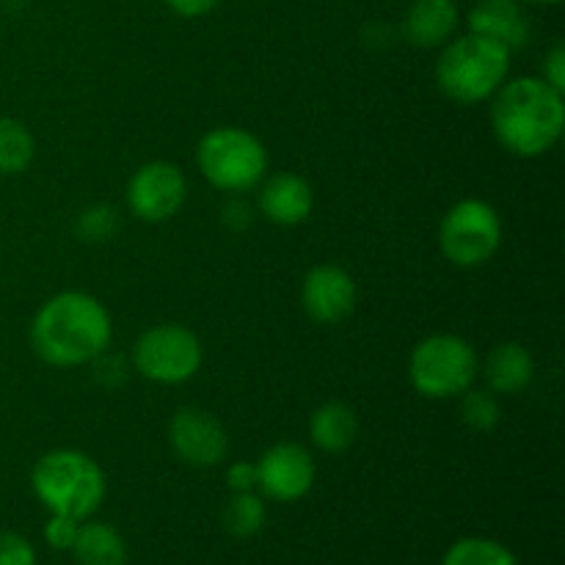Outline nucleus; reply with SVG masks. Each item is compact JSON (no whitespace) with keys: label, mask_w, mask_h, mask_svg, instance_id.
<instances>
[{"label":"nucleus","mask_w":565,"mask_h":565,"mask_svg":"<svg viewBox=\"0 0 565 565\" xmlns=\"http://www.w3.org/2000/svg\"><path fill=\"white\" fill-rule=\"evenodd\" d=\"M28 337L33 353L44 364L72 370L108 353L114 323L99 298L81 290H64L39 307Z\"/></svg>","instance_id":"obj_1"},{"label":"nucleus","mask_w":565,"mask_h":565,"mask_svg":"<svg viewBox=\"0 0 565 565\" xmlns=\"http://www.w3.org/2000/svg\"><path fill=\"white\" fill-rule=\"evenodd\" d=\"M489 103L494 138L516 158H541L563 138L565 94L541 75L505 81Z\"/></svg>","instance_id":"obj_2"},{"label":"nucleus","mask_w":565,"mask_h":565,"mask_svg":"<svg viewBox=\"0 0 565 565\" xmlns=\"http://www.w3.org/2000/svg\"><path fill=\"white\" fill-rule=\"evenodd\" d=\"M513 53L497 39L461 33L441 47L436 61V83L456 105L489 103L511 72Z\"/></svg>","instance_id":"obj_3"},{"label":"nucleus","mask_w":565,"mask_h":565,"mask_svg":"<svg viewBox=\"0 0 565 565\" xmlns=\"http://www.w3.org/2000/svg\"><path fill=\"white\" fill-rule=\"evenodd\" d=\"M31 489L50 513L86 522L105 502L108 480L103 467L88 452L61 447L44 452L33 463Z\"/></svg>","instance_id":"obj_4"},{"label":"nucleus","mask_w":565,"mask_h":565,"mask_svg":"<svg viewBox=\"0 0 565 565\" xmlns=\"http://www.w3.org/2000/svg\"><path fill=\"white\" fill-rule=\"evenodd\" d=\"M478 351L463 337L441 331L414 345L408 356V381L428 401H452L478 384Z\"/></svg>","instance_id":"obj_5"},{"label":"nucleus","mask_w":565,"mask_h":565,"mask_svg":"<svg viewBox=\"0 0 565 565\" xmlns=\"http://www.w3.org/2000/svg\"><path fill=\"white\" fill-rule=\"evenodd\" d=\"M196 166L221 193H248L268 174V149L246 127H215L196 147Z\"/></svg>","instance_id":"obj_6"},{"label":"nucleus","mask_w":565,"mask_h":565,"mask_svg":"<svg viewBox=\"0 0 565 565\" xmlns=\"http://www.w3.org/2000/svg\"><path fill=\"white\" fill-rule=\"evenodd\" d=\"M441 254L456 268H480L502 248V218L486 199H461L445 213L439 226Z\"/></svg>","instance_id":"obj_7"},{"label":"nucleus","mask_w":565,"mask_h":565,"mask_svg":"<svg viewBox=\"0 0 565 565\" xmlns=\"http://www.w3.org/2000/svg\"><path fill=\"white\" fill-rule=\"evenodd\" d=\"M202 342L180 323H160L143 331L132 345V367L152 384L177 386L202 367Z\"/></svg>","instance_id":"obj_8"},{"label":"nucleus","mask_w":565,"mask_h":565,"mask_svg":"<svg viewBox=\"0 0 565 565\" xmlns=\"http://www.w3.org/2000/svg\"><path fill=\"white\" fill-rule=\"evenodd\" d=\"M188 202L185 171L169 160H149L132 171L127 182V207L138 221L163 224Z\"/></svg>","instance_id":"obj_9"},{"label":"nucleus","mask_w":565,"mask_h":565,"mask_svg":"<svg viewBox=\"0 0 565 565\" xmlns=\"http://www.w3.org/2000/svg\"><path fill=\"white\" fill-rule=\"evenodd\" d=\"M169 445L182 463L196 469L218 467L230 452V436L213 412L199 406L177 408L169 423Z\"/></svg>","instance_id":"obj_10"},{"label":"nucleus","mask_w":565,"mask_h":565,"mask_svg":"<svg viewBox=\"0 0 565 565\" xmlns=\"http://www.w3.org/2000/svg\"><path fill=\"white\" fill-rule=\"evenodd\" d=\"M318 467L307 447L298 441H279L257 461V489L276 502H298L312 491Z\"/></svg>","instance_id":"obj_11"},{"label":"nucleus","mask_w":565,"mask_h":565,"mask_svg":"<svg viewBox=\"0 0 565 565\" xmlns=\"http://www.w3.org/2000/svg\"><path fill=\"white\" fill-rule=\"evenodd\" d=\"M356 281L342 265L323 263L307 270L301 281V307L315 323L337 326L356 309Z\"/></svg>","instance_id":"obj_12"},{"label":"nucleus","mask_w":565,"mask_h":565,"mask_svg":"<svg viewBox=\"0 0 565 565\" xmlns=\"http://www.w3.org/2000/svg\"><path fill=\"white\" fill-rule=\"evenodd\" d=\"M257 193V210L276 226H298L312 215L315 191L296 171H276L263 177Z\"/></svg>","instance_id":"obj_13"},{"label":"nucleus","mask_w":565,"mask_h":565,"mask_svg":"<svg viewBox=\"0 0 565 565\" xmlns=\"http://www.w3.org/2000/svg\"><path fill=\"white\" fill-rule=\"evenodd\" d=\"M467 28L480 36L497 39L511 53L527 47L533 39V20L522 0H475L467 11Z\"/></svg>","instance_id":"obj_14"},{"label":"nucleus","mask_w":565,"mask_h":565,"mask_svg":"<svg viewBox=\"0 0 565 565\" xmlns=\"http://www.w3.org/2000/svg\"><path fill=\"white\" fill-rule=\"evenodd\" d=\"M461 25V9L456 0H414L403 17V39L414 47H445Z\"/></svg>","instance_id":"obj_15"},{"label":"nucleus","mask_w":565,"mask_h":565,"mask_svg":"<svg viewBox=\"0 0 565 565\" xmlns=\"http://www.w3.org/2000/svg\"><path fill=\"white\" fill-rule=\"evenodd\" d=\"M480 373L486 379V390L500 395H519L535 379V359L522 342H502L489 353Z\"/></svg>","instance_id":"obj_16"},{"label":"nucleus","mask_w":565,"mask_h":565,"mask_svg":"<svg viewBox=\"0 0 565 565\" xmlns=\"http://www.w3.org/2000/svg\"><path fill=\"white\" fill-rule=\"evenodd\" d=\"M309 436H312V445L329 456L348 452L356 445L359 436L356 412L342 401L323 403L315 408L312 419H309Z\"/></svg>","instance_id":"obj_17"},{"label":"nucleus","mask_w":565,"mask_h":565,"mask_svg":"<svg viewBox=\"0 0 565 565\" xmlns=\"http://www.w3.org/2000/svg\"><path fill=\"white\" fill-rule=\"evenodd\" d=\"M77 565H125L127 544L119 530L108 522H81L75 546H72Z\"/></svg>","instance_id":"obj_18"},{"label":"nucleus","mask_w":565,"mask_h":565,"mask_svg":"<svg viewBox=\"0 0 565 565\" xmlns=\"http://www.w3.org/2000/svg\"><path fill=\"white\" fill-rule=\"evenodd\" d=\"M36 158V138L25 121L0 116V177L22 174Z\"/></svg>","instance_id":"obj_19"},{"label":"nucleus","mask_w":565,"mask_h":565,"mask_svg":"<svg viewBox=\"0 0 565 565\" xmlns=\"http://www.w3.org/2000/svg\"><path fill=\"white\" fill-rule=\"evenodd\" d=\"M441 565H519V561L500 541L467 535V539L450 544V550L441 557Z\"/></svg>","instance_id":"obj_20"},{"label":"nucleus","mask_w":565,"mask_h":565,"mask_svg":"<svg viewBox=\"0 0 565 565\" xmlns=\"http://www.w3.org/2000/svg\"><path fill=\"white\" fill-rule=\"evenodd\" d=\"M265 502L257 491H243V494H232L224 508V527L235 539H254L259 530L265 527Z\"/></svg>","instance_id":"obj_21"},{"label":"nucleus","mask_w":565,"mask_h":565,"mask_svg":"<svg viewBox=\"0 0 565 565\" xmlns=\"http://www.w3.org/2000/svg\"><path fill=\"white\" fill-rule=\"evenodd\" d=\"M458 417L461 423L467 425L469 430L475 434H489L500 425L502 419V406H500V397L489 390H475L469 386L461 397H458Z\"/></svg>","instance_id":"obj_22"},{"label":"nucleus","mask_w":565,"mask_h":565,"mask_svg":"<svg viewBox=\"0 0 565 565\" xmlns=\"http://www.w3.org/2000/svg\"><path fill=\"white\" fill-rule=\"evenodd\" d=\"M116 232H119V210L108 202L92 204L75 221V235L86 243H108Z\"/></svg>","instance_id":"obj_23"},{"label":"nucleus","mask_w":565,"mask_h":565,"mask_svg":"<svg viewBox=\"0 0 565 565\" xmlns=\"http://www.w3.org/2000/svg\"><path fill=\"white\" fill-rule=\"evenodd\" d=\"M0 565H36V550L25 535L0 530Z\"/></svg>","instance_id":"obj_24"},{"label":"nucleus","mask_w":565,"mask_h":565,"mask_svg":"<svg viewBox=\"0 0 565 565\" xmlns=\"http://www.w3.org/2000/svg\"><path fill=\"white\" fill-rule=\"evenodd\" d=\"M77 530H81V522H75V519L70 516H55V513H50L47 524H44V541H47L50 550L72 552Z\"/></svg>","instance_id":"obj_25"},{"label":"nucleus","mask_w":565,"mask_h":565,"mask_svg":"<svg viewBox=\"0 0 565 565\" xmlns=\"http://www.w3.org/2000/svg\"><path fill=\"white\" fill-rule=\"evenodd\" d=\"M221 221H224L230 230L243 232L252 226L254 221V207L243 199V193H226V202L221 207Z\"/></svg>","instance_id":"obj_26"},{"label":"nucleus","mask_w":565,"mask_h":565,"mask_svg":"<svg viewBox=\"0 0 565 565\" xmlns=\"http://www.w3.org/2000/svg\"><path fill=\"white\" fill-rule=\"evenodd\" d=\"M541 77H544L552 88H557V92L565 94V44L563 42H555L550 47V53H546L544 58V70H541Z\"/></svg>","instance_id":"obj_27"},{"label":"nucleus","mask_w":565,"mask_h":565,"mask_svg":"<svg viewBox=\"0 0 565 565\" xmlns=\"http://www.w3.org/2000/svg\"><path fill=\"white\" fill-rule=\"evenodd\" d=\"M226 486L232 494L243 491H257V463L254 461H235L226 469Z\"/></svg>","instance_id":"obj_28"},{"label":"nucleus","mask_w":565,"mask_h":565,"mask_svg":"<svg viewBox=\"0 0 565 565\" xmlns=\"http://www.w3.org/2000/svg\"><path fill=\"white\" fill-rule=\"evenodd\" d=\"M177 17H185V20H196V17L210 14L213 9H218L221 0H163Z\"/></svg>","instance_id":"obj_29"},{"label":"nucleus","mask_w":565,"mask_h":565,"mask_svg":"<svg viewBox=\"0 0 565 565\" xmlns=\"http://www.w3.org/2000/svg\"><path fill=\"white\" fill-rule=\"evenodd\" d=\"M524 6H561L563 0H522Z\"/></svg>","instance_id":"obj_30"}]
</instances>
